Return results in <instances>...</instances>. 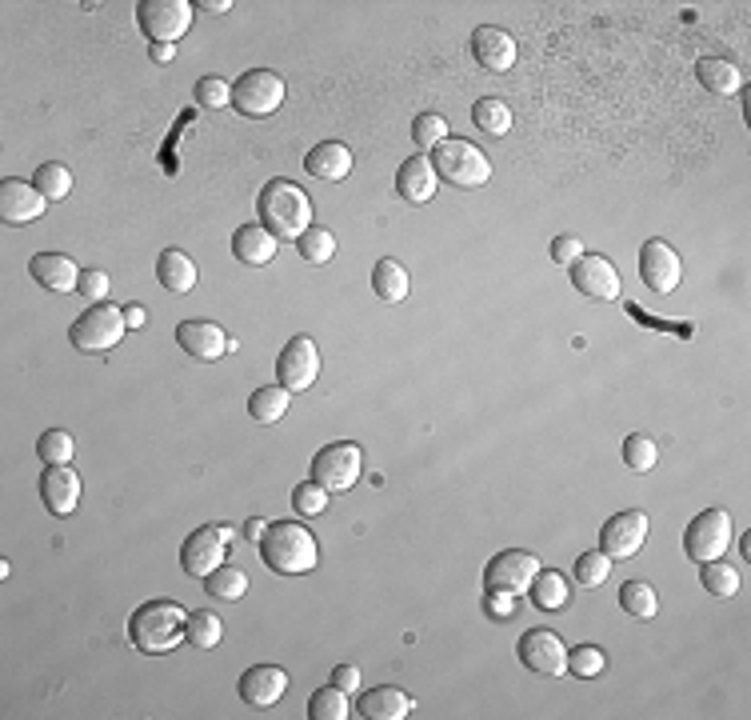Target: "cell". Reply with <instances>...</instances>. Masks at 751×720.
I'll list each match as a JSON object with an SVG mask.
<instances>
[{"label":"cell","mask_w":751,"mask_h":720,"mask_svg":"<svg viewBox=\"0 0 751 720\" xmlns=\"http://www.w3.org/2000/svg\"><path fill=\"white\" fill-rule=\"evenodd\" d=\"M256 213H261V225L276 240H300L312 229V196L297 181H285V176L264 184L261 196H256Z\"/></svg>","instance_id":"cell-1"},{"label":"cell","mask_w":751,"mask_h":720,"mask_svg":"<svg viewBox=\"0 0 751 720\" xmlns=\"http://www.w3.org/2000/svg\"><path fill=\"white\" fill-rule=\"evenodd\" d=\"M261 557L280 576H304L320 564V540L297 521H273L261 540Z\"/></svg>","instance_id":"cell-2"},{"label":"cell","mask_w":751,"mask_h":720,"mask_svg":"<svg viewBox=\"0 0 751 720\" xmlns=\"http://www.w3.org/2000/svg\"><path fill=\"white\" fill-rule=\"evenodd\" d=\"M184 629H188V613L176 601H149L128 620V640L145 656H160V652H172L181 644Z\"/></svg>","instance_id":"cell-3"},{"label":"cell","mask_w":751,"mask_h":720,"mask_svg":"<svg viewBox=\"0 0 751 720\" xmlns=\"http://www.w3.org/2000/svg\"><path fill=\"white\" fill-rule=\"evenodd\" d=\"M125 332H128L125 309H116V305H108V300H104V305H89V309L72 320L69 341H72V348H77V353L101 356V353H113Z\"/></svg>","instance_id":"cell-4"},{"label":"cell","mask_w":751,"mask_h":720,"mask_svg":"<svg viewBox=\"0 0 751 720\" xmlns=\"http://www.w3.org/2000/svg\"><path fill=\"white\" fill-rule=\"evenodd\" d=\"M432 169L440 181H448L452 188H480L492 176V160L484 157V149H476L472 140L448 137L444 145L432 149Z\"/></svg>","instance_id":"cell-5"},{"label":"cell","mask_w":751,"mask_h":720,"mask_svg":"<svg viewBox=\"0 0 751 720\" xmlns=\"http://www.w3.org/2000/svg\"><path fill=\"white\" fill-rule=\"evenodd\" d=\"M232 540H236V533L228 525H205L196 528L193 537L181 545V564L188 576H196V581H208L212 572L220 569V564H228V552H232Z\"/></svg>","instance_id":"cell-6"},{"label":"cell","mask_w":751,"mask_h":720,"mask_svg":"<svg viewBox=\"0 0 751 720\" xmlns=\"http://www.w3.org/2000/svg\"><path fill=\"white\" fill-rule=\"evenodd\" d=\"M193 12L196 4H188V0H140L137 24L152 45H176L193 28Z\"/></svg>","instance_id":"cell-7"},{"label":"cell","mask_w":751,"mask_h":720,"mask_svg":"<svg viewBox=\"0 0 751 720\" xmlns=\"http://www.w3.org/2000/svg\"><path fill=\"white\" fill-rule=\"evenodd\" d=\"M365 472V453L353 441H336V445H324L312 457V480L320 489L328 492H348L356 489V480Z\"/></svg>","instance_id":"cell-8"},{"label":"cell","mask_w":751,"mask_h":720,"mask_svg":"<svg viewBox=\"0 0 751 720\" xmlns=\"http://www.w3.org/2000/svg\"><path fill=\"white\" fill-rule=\"evenodd\" d=\"M285 80H280V72L273 69H249L244 77L232 84V108H236L240 116H273L280 104H285Z\"/></svg>","instance_id":"cell-9"},{"label":"cell","mask_w":751,"mask_h":720,"mask_svg":"<svg viewBox=\"0 0 751 720\" xmlns=\"http://www.w3.org/2000/svg\"><path fill=\"white\" fill-rule=\"evenodd\" d=\"M540 576V557L528 549H504L484 569V593H512L524 596Z\"/></svg>","instance_id":"cell-10"},{"label":"cell","mask_w":751,"mask_h":720,"mask_svg":"<svg viewBox=\"0 0 751 720\" xmlns=\"http://www.w3.org/2000/svg\"><path fill=\"white\" fill-rule=\"evenodd\" d=\"M731 516L724 513V508H707V513H700L688 525V533H683V552H688V560H695V564H704V560H719L724 552H728L731 545Z\"/></svg>","instance_id":"cell-11"},{"label":"cell","mask_w":751,"mask_h":720,"mask_svg":"<svg viewBox=\"0 0 751 720\" xmlns=\"http://www.w3.org/2000/svg\"><path fill=\"white\" fill-rule=\"evenodd\" d=\"M639 276H644V285H648L656 297H672L675 288H680V281H683L680 252H675L668 240L651 237L648 244L639 249Z\"/></svg>","instance_id":"cell-12"},{"label":"cell","mask_w":751,"mask_h":720,"mask_svg":"<svg viewBox=\"0 0 751 720\" xmlns=\"http://www.w3.org/2000/svg\"><path fill=\"white\" fill-rule=\"evenodd\" d=\"M276 377L288 392H308L320 377V348L312 336H292V341L280 348V361H276Z\"/></svg>","instance_id":"cell-13"},{"label":"cell","mask_w":751,"mask_h":720,"mask_svg":"<svg viewBox=\"0 0 751 720\" xmlns=\"http://www.w3.org/2000/svg\"><path fill=\"white\" fill-rule=\"evenodd\" d=\"M648 513H639V508H632V513H615L608 525L600 528V549L608 552L612 560H632L644 552V545H648Z\"/></svg>","instance_id":"cell-14"},{"label":"cell","mask_w":751,"mask_h":720,"mask_svg":"<svg viewBox=\"0 0 751 720\" xmlns=\"http://www.w3.org/2000/svg\"><path fill=\"white\" fill-rule=\"evenodd\" d=\"M520 661L535 676H564L568 673V644L552 629H532L520 637Z\"/></svg>","instance_id":"cell-15"},{"label":"cell","mask_w":751,"mask_h":720,"mask_svg":"<svg viewBox=\"0 0 751 720\" xmlns=\"http://www.w3.org/2000/svg\"><path fill=\"white\" fill-rule=\"evenodd\" d=\"M176 344H181L193 361H205V365L220 361L224 353H236V341L220 329L217 320H181V324H176Z\"/></svg>","instance_id":"cell-16"},{"label":"cell","mask_w":751,"mask_h":720,"mask_svg":"<svg viewBox=\"0 0 751 720\" xmlns=\"http://www.w3.org/2000/svg\"><path fill=\"white\" fill-rule=\"evenodd\" d=\"M516 57H520V48H516L512 33H504L496 24H484V28L472 33V60H476L484 72H492V77L512 72Z\"/></svg>","instance_id":"cell-17"},{"label":"cell","mask_w":751,"mask_h":720,"mask_svg":"<svg viewBox=\"0 0 751 720\" xmlns=\"http://www.w3.org/2000/svg\"><path fill=\"white\" fill-rule=\"evenodd\" d=\"M571 273V285L580 288L584 297L592 300H620V273H615V264L608 261V256H588L584 252L580 261L568 268Z\"/></svg>","instance_id":"cell-18"},{"label":"cell","mask_w":751,"mask_h":720,"mask_svg":"<svg viewBox=\"0 0 751 720\" xmlns=\"http://www.w3.org/2000/svg\"><path fill=\"white\" fill-rule=\"evenodd\" d=\"M236 693L244 705H252V709H273V705H280V697L288 693V673L285 668H276V664H256V668H249V673L240 676Z\"/></svg>","instance_id":"cell-19"},{"label":"cell","mask_w":751,"mask_h":720,"mask_svg":"<svg viewBox=\"0 0 751 720\" xmlns=\"http://www.w3.org/2000/svg\"><path fill=\"white\" fill-rule=\"evenodd\" d=\"M48 201L28 181H0V220L4 225H33L45 217Z\"/></svg>","instance_id":"cell-20"},{"label":"cell","mask_w":751,"mask_h":720,"mask_svg":"<svg viewBox=\"0 0 751 720\" xmlns=\"http://www.w3.org/2000/svg\"><path fill=\"white\" fill-rule=\"evenodd\" d=\"M28 273H33V281L41 288H48V293H57V297H69V293H77L80 288V264L72 261V256H65V252H36L33 264H28Z\"/></svg>","instance_id":"cell-21"},{"label":"cell","mask_w":751,"mask_h":720,"mask_svg":"<svg viewBox=\"0 0 751 720\" xmlns=\"http://www.w3.org/2000/svg\"><path fill=\"white\" fill-rule=\"evenodd\" d=\"M41 501L53 516H72L80 504V477L72 465H45L41 477Z\"/></svg>","instance_id":"cell-22"},{"label":"cell","mask_w":751,"mask_h":720,"mask_svg":"<svg viewBox=\"0 0 751 720\" xmlns=\"http://www.w3.org/2000/svg\"><path fill=\"white\" fill-rule=\"evenodd\" d=\"M440 188V176L432 169V157H408L396 172V193L408 205H428Z\"/></svg>","instance_id":"cell-23"},{"label":"cell","mask_w":751,"mask_h":720,"mask_svg":"<svg viewBox=\"0 0 751 720\" xmlns=\"http://www.w3.org/2000/svg\"><path fill=\"white\" fill-rule=\"evenodd\" d=\"M412 709H416V700L404 693V688L396 685H380L372 688V693H365L360 697V717L365 720H408Z\"/></svg>","instance_id":"cell-24"},{"label":"cell","mask_w":751,"mask_h":720,"mask_svg":"<svg viewBox=\"0 0 751 720\" xmlns=\"http://www.w3.org/2000/svg\"><path fill=\"white\" fill-rule=\"evenodd\" d=\"M276 249H280V240L264 229V225H240V229L232 232V256H236L240 264H252V268L273 264Z\"/></svg>","instance_id":"cell-25"},{"label":"cell","mask_w":751,"mask_h":720,"mask_svg":"<svg viewBox=\"0 0 751 720\" xmlns=\"http://www.w3.org/2000/svg\"><path fill=\"white\" fill-rule=\"evenodd\" d=\"M157 281L172 297H188L196 288V261L184 249H164L157 261Z\"/></svg>","instance_id":"cell-26"},{"label":"cell","mask_w":751,"mask_h":720,"mask_svg":"<svg viewBox=\"0 0 751 720\" xmlns=\"http://www.w3.org/2000/svg\"><path fill=\"white\" fill-rule=\"evenodd\" d=\"M304 169L316 176V181H344L348 172H353V149L348 145H340V140H324V145H316V149L304 157Z\"/></svg>","instance_id":"cell-27"},{"label":"cell","mask_w":751,"mask_h":720,"mask_svg":"<svg viewBox=\"0 0 751 720\" xmlns=\"http://www.w3.org/2000/svg\"><path fill=\"white\" fill-rule=\"evenodd\" d=\"M695 77H700V84H704L707 92H716V96H731V92L743 89L740 65H731V60H724V57H704L695 65Z\"/></svg>","instance_id":"cell-28"},{"label":"cell","mask_w":751,"mask_h":720,"mask_svg":"<svg viewBox=\"0 0 751 720\" xmlns=\"http://www.w3.org/2000/svg\"><path fill=\"white\" fill-rule=\"evenodd\" d=\"M372 293L384 305H400V300H408L412 293V281H408V268L400 261H392V256H384V261L372 268Z\"/></svg>","instance_id":"cell-29"},{"label":"cell","mask_w":751,"mask_h":720,"mask_svg":"<svg viewBox=\"0 0 751 720\" xmlns=\"http://www.w3.org/2000/svg\"><path fill=\"white\" fill-rule=\"evenodd\" d=\"M528 596H532L535 608H544V613H559V608H568L571 601V584L564 572H552V569H540V576H535V584L528 588Z\"/></svg>","instance_id":"cell-30"},{"label":"cell","mask_w":751,"mask_h":720,"mask_svg":"<svg viewBox=\"0 0 751 720\" xmlns=\"http://www.w3.org/2000/svg\"><path fill=\"white\" fill-rule=\"evenodd\" d=\"M288 404H292V392L285 385H268V389H256L249 397V416L256 424H280Z\"/></svg>","instance_id":"cell-31"},{"label":"cell","mask_w":751,"mask_h":720,"mask_svg":"<svg viewBox=\"0 0 751 720\" xmlns=\"http://www.w3.org/2000/svg\"><path fill=\"white\" fill-rule=\"evenodd\" d=\"M620 608H624L627 617L651 620L660 613V596H656V588L648 581H627L620 584Z\"/></svg>","instance_id":"cell-32"},{"label":"cell","mask_w":751,"mask_h":720,"mask_svg":"<svg viewBox=\"0 0 751 720\" xmlns=\"http://www.w3.org/2000/svg\"><path fill=\"white\" fill-rule=\"evenodd\" d=\"M249 572L236 569V564H220L212 576L205 581V593L217 596V601H244L249 596Z\"/></svg>","instance_id":"cell-33"},{"label":"cell","mask_w":751,"mask_h":720,"mask_svg":"<svg viewBox=\"0 0 751 720\" xmlns=\"http://www.w3.org/2000/svg\"><path fill=\"white\" fill-rule=\"evenodd\" d=\"M472 121H476L480 133L488 137H504L512 128V108L500 101V96H484V101L472 104Z\"/></svg>","instance_id":"cell-34"},{"label":"cell","mask_w":751,"mask_h":720,"mask_svg":"<svg viewBox=\"0 0 751 720\" xmlns=\"http://www.w3.org/2000/svg\"><path fill=\"white\" fill-rule=\"evenodd\" d=\"M700 584H704L712 596H736L740 593V569H731L728 560H704V569H700Z\"/></svg>","instance_id":"cell-35"},{"label":"cell","mask_w":751,"mask_h":720,"mask_svg":"<svg viewBox=\"0 0 751 720\" xmlns=\"http://www.w3.org/2000/svg\"><path fill=\"white\" fill-rule=\"evenodd\" d=\"M184 640L193 644V649H220V640H224V625H220L217 613H188V629H184Z\"/></svg>","instance_id":"cell-36"},{"label":"cell","mask_w":751,"mask_h":720,"mask_svg":"<svg viewBox=\"0 0 751 720\" xmlns=\"http://www.w3.org/2000/svg\"><path fill=\"white\" fill-rule=\"evenodd\" d=\"M33 184L41 188V196H45L48 205H53V201H69V193H72V172L65 169V164H57V160H48V164H41V169H36Z\"/></svg>","instance_id":"cell-37"},{"label":"cell","mask_w":751,"mask_h":720,"mask_svg":"<svg viewBox=\"0 0 751 720\" xmlns=\"http://www.w3.org/2000/svg\"><path fill=\"white\" fill-rule=\"evenodd\" d=\"M308 717L312 720H344L353 717V709H348V693L344 688H316L312 693V700H308Z\"/></svg>","instance_id":"cell-38"},{"label":"cell","mask_w":751,"mask_h":720,"mask_svg":"<svg viewBox=\"0 0 751 720\" xmlns=\"http://www.w3.org/2000/svg\"><path fill=\"white\" fill-rule=\"evenodd\" d=\"M72 453H77V441H72V433H65V428H48V433H41V441H36V457L45 460V465H69Z\"/></svg>","instance_id":"cell-39"},{"label":"cell","mask_w":751,"mask_h":720,"mask_svg":"<svg viewBox=\"0 0 751 720\" xmlns=\"http://www.w3.org/2000/svg\"><path fill=\"white\" fill-rule=\"evenodd\" d=\"M624 465L632 472H651L656 465H660V448H656V441L644 433H632L624 441Z\"/></svg>","instance_id":"cell-40"},{"label":"cell","mask_w":751,"mask_h":720,"mask_svg":"<svg viewBox=\"0 0 751 720\" xmlns=\"http://www.w3.org/2000/svg\"><path fill=\"white\" fill-rule=\"evenodd\" d=\"M297 249H300V256H304L308 264H328L332 256H336V237H332V229H320V225H312V229L297 240Z\"/></svg>","instance_id":"cell-41"},{"label":"cell","mask_w":751,"mask_h":720,"mask_svg":"<svg viewBox=\"0 0 751 720\" xmlns=\"http://www.w3.org/2000/svg\"><path fill=\"white\" fill-rule=\"evenodd\" d=\"M603 668H608V656H603L600 644H576V649H568V673L571 676L592 681V676H600Z\"/></svg>","instance_id":"cell-42"},{"label":"cell","mask_w":751,"mask_h":720,"mask_svg":"<svg viewBox=\"0 0 751 720\" xmlns=\"http://www.w3.org/2000/svg\"><path fill=\"white\" fill-rule=\"evenodd\" d=\"M608 576H612V557L603 549L584 552V557L576 560V584H584V588H600Z\"/></svg>","instance_id":"cell-43"},{"label":"cell","mask_w":751,"mask_h":720,"mask_svg":"<svg viewBox=\"0 0 751 720\" xmlns=\"http://www.w3.org/2000/svg\"><path fill=\"white\" fill-rule=\"evenodd\" d=\"M196 104L205 108V113H220V108H228L232 104V84L220 77H200L196 80Z\"/></svg>","instance_id":"cell-44"},{"label":"cell","mask_w":751,"mask_h":720,"mask_svg":"<svg viewBox=\"0 0 751 720\" xmlns=\"http://www.w3.org/2000/svg\"><path fill=\"white\" fill-rule=\"evenodd\" d=\"M412 140H416L420 149H436V145H444V140H448V121L440 113H420L416 121H412Z\"/></svg>","instance_id":"cell-45"},{"label":"cell","mask_w":751,"mask_h":720,"mask_svg":"<svg viewBox=\"0 0 751 720\" xmlns=\"http://www.w3.org/2000/svg\"><path fill=\"white\" fill-rule=\"evenodd\" d=\"M328 496H332V492L320 489L316 480H304V484H297V489H292V508L312 521V516H320L324 508H328Z\"/></svg>","instance_id":"cell-46"},{"label":"cell","mask_w":751,"mask_h":720,"mask_svg":"<svg viewBox=\"0 0 751 720\" xmlns=\"http://www.w3.org/2000/svg\"><path fill=\"white\" fill-rule=\"evenodd\" d=\"M77 293L89 300V305H104V297H108V273H101V268H89V273L80 276Z\"/></svg>","instance_id":"cell-47"},{"label":"cell","mask_w":751,"mask_h":720,"mask_svg":"<svg viewBox=\"0 0 751 720\" xmlns=\"http://www.w3.org/2000/svg\"><path fill=\"white\" fill-rule=\"evenodd\" d=\"M584 256V244L580 237H568V232H559L556 240H552V261L559 264V268H571V264Z\"/></svg>","instance_id":"cell-48"},{"label":"cell","mask_w":751,"mask_h":720,"mask_svg":"<svg viewBox=\"0 0 751 720\" xmlns=\"http://www.w3.org/2000/svg\"><path fill=\"white\" fill-rule=\"evenodd\" d=\"M484 613L492 620H512L516 617V596L512 593H484Z\"/></svg>","instance_id":"cell-49"},{"label":"cell","mask_w":751,"mask_h":720,"mask_svg":"<svg viewBox=\"0 0 751 720\" xmlns=\"http://www.w3.org/2000/svg\"><path fill=\"white\" fill-rule=\"evenodd\" d=\"M332 685L344 688V693H356V688H360V668H356V664H336V668H332Z\"/></svg>","instance_id":"cell-50"},{"label":"cell","mask_w":751,"mask_h":720,"mask_svg":"<svg viewBox=\"0 0 751 720\" xmlns=\"http://www.w3.org/2000/svg\"><path fill=\"white\" fill-rule=\"evenodd\" d=\"M268 525H273V521H264V516H249V521H244V537H249L252 545H261Z\"/></svg>","instance_id":"cell-51"},{"label":"cell","mask_w":751,"mask_h":720,"mask_svg":"<svg viewBox=\"0 0 751 720\" xmlns=\"http://www.w3.org/2000/svg\"><path fill=\"white\" fill-rule=\"evenodd\" d=\"M149 57L157 60V65H169V60L176 57V45H149Z\"/></svg>","instance_id":"cell-52"},{"label":"cell","mask_w":751,"mask_h":720,"mask_svg":"<svg viewBox=\"0 0 751 720\" xmlns=\"http://www.w3.org/2000/svg\"><path fill=\"white\" fill-rule=\"evenodd\" d=\"M125 320H128V329H145V309H140V305H128Z\"/></svg>","instance_id":"cell-53"},{"label":"cell","mask_w":751,"mask_h":720,"mask_svg":"<svg viewBox=\"0 0 751 720\" xmlns=\"http://www.w3.org/2000/svg\"><path fill=\"white\" fill-rule=\"evenodd\" d=\"M196 9H208V12H228V9H232V0H200Z\"/></svg>","instance_id":"cell-54"}]
</instances>
